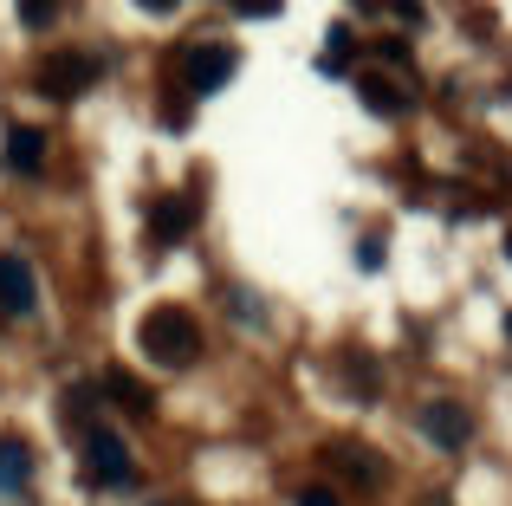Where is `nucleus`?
Returning <instances> with one entry per match:
<instances>
[{
	"label": "nucleus",
	"mask_w": 512,
	"mask_h": 506,
	"mask_svg": "<svg viewBox=\"0 0 512 506\" xmlns=\"http://www.w3.org/2000/svg\"><path fill=\"white\" fill-rule=\"evenodd\" d=\"M39 169H46V130L13 124L7 130V176H39Z\"/></svg>",
	"instance_id": "nucleus-10"
},
{
	"label": "nucleus",
	"mask_w": 512,
	"mask_h": 506,
	"mask_svg": "<svg viewBox=\"0 0 512 506\" xmlns=\"http://www.w3.org/2000/svg\"><path fill=\"white\" fill-rule=\"evenodd\" d=\"M195 195H156L150 202V228H143V241H150L156 253L163 247H182L188 241V228H195Z\"/></svg>",
	"instance_id": "nucleus-5"
},
{
	"label": "nucleus",
	"mask_w": 512,
	"mask_h": 506,
	"mask_svg": "<svg viewBox=\"0 0 512 506\" xmlns=\"http://www.w3.org/2000/svg\"><path fill=\"white\" fill-rule=\"evenodd\" d=\"M344 390H357L363 403L383 390V383H376V364H370V357H344Z\"/></svg>",
	"instance_id": "nucleus-13"
},
{
	"label": "nucleus",
	"mask_w": 512,
	"mask_h": 506,
	"mask_svg": "<svg viewBox=\"0 0 512 506\" xmlns=\"http://www.w3.org/2000/svg\"><path fill=\"white\" fill-rule=\"evenodd\" d=\"M104 78V65L91 59V52H52L46 65H39V78L33 85L46 91V98H59V104H72V98H85L91 85Z\"/></svg>",
	"instance_id": "nucleus-3"
},
{
	"label": "nucleus",
	"mask_w": 512,
	"mask_h": 506,
	"mask_svg": "<svg viewBox=\"0 0 512 506\" xmlns=\"http://www.w3.org/2000/svg\"><path fill=\"white\" fill-rule=\"evenodd\" d=\"M85 481L91 487H137V461H130V448H124V435L117 429H85Z\"/></svg>",
	"instance_id": "nucleus-2"
},
{
	"label": "nucleus",
	"mask_w": 512,
	"mask_h": 506,
	"mask_svg": "<svg viewBox=\"0 0 512 506\" xmlns=\"http://www.w3.org/2000/svg\"><path fill=\"white\" fill-rule=\"evenodd\" d=\"M39 305V286H33V266L20 253H0V312L7 318H26Z\"/></svg>",
	"instance_id": "nucleus-8"
},
{
	"label": "nucleus",
	"mask_w": 512,
	"mask_h": 506,
	"mask_svg": "<svg viewBox=\"0 0 512 506\" xmlns=\"http://www.w3.org/2000/svg\"><path fill=\"white\" fill-rule=\"evenodd\" d=\"M240 52L227 46V39H208V46H188L182 52V85L195 91V98H208V91H221L227 78H234Z\"/></svg>",
	"instance_id": "nucleus-4"
},
{
	"label": "nucleus",
	"mask_w": 512,
	"mask_h": 506,
	"mask_svg": "<svg viewBox=\"0 0 512 506\" xmlns=\"http://www.w3.org/2000/svg\"><path fill=\"white\" fill-rule=\"evenodd\" d=\"M26 487H33V448L20 435H0V494L20 500Z\"/></svg>",
	"instance_id": "nucleus-11"
},
{
	"label": "nucleus",
	"mask_w": 512,
	"mask_h": 506,
	"mask_svg": "<svg viewBox=\"0 0 512 506\" xmlns=\"http://www.w3.org/2000/svg\"><path fill=\"white\" fill-rule=\"evenodd\" d=\"M299 506H344L338 494H331L325 481H312V487H299Z\"/></svg>",
	"instance_id": "nucleus-17"
},
{
	"label": "nucleus",
	"mask_w": 512,
	"mask_h": 506,
	"mask_svg": "<svg viewBox=\"0 0 512 506\" xmlns=\"http://www.w3.org/2000/svg\"><path fill=\"white\" fill-rule=\"evenodd\" d=\"M227 7H234L240 20H273V13L286 7V0H227Z\"/></svg>",
	"instance_id": "nucleus-16"
},
{
	"label": "nucleus",
	"mask_w": 512,
	"mask_h": 506,
	"mask_svg": "<svg viewBox=\"0 0 512 506\" xmlns=\"http://www.w3.org/2000/svg\"><path fill=\"white\" fill-rule=\"evenodd\" d=\"M52 20H59V0H20V26L26 33H46Z\"/></svg>",
	"instance_id": "nucleus-14"
},
{
	"label": "nucleus",
	"mask_w": 512,
	"mask_h": 506,
	"mask_svg": "<svg viewBox=\"0 0 512 506\" xmlns=\"http://www.w3.org/2000/svg\"><path fill=\"white\" fill-rule=\"evenodd\" d=\"M137 344H143V357H150V364L188 370L201 357V325H195V312H188V305H156V312H143Z\"/></svg>",
	"instance_id": "nucleus-1"
},
{
	"label": "nucleus",
	"mask_w": 512,
	"mask_h": 506,
	"mask_svg": "<svg viewBox=\"0 0 512 506\" xmlns=\"http://www.w3.org/2000/svg\"><path fill=\"white\" fill-rule=\"evenodd\" d=\"M506 338H512V312H506Z\"/></svg>",
	"instance_id": "nucleus-20"
},
{
	"label": "nucleus",
	"mask_w": 512,
	"mask_h": 506,
	"mask_svg": "<svg viewBox=\"0 0 512 506\" xmlns=\"http://www.w3.org/2000/svg\"><path fill=\"white\" fill-rule=\"evenodd\" d=\"M357 98L370 104L376 117H402V111H409V78H389V72H357Z\"/></svg>",
	"instance_id": "nucleus-9"
},
{
	"label": "nucleus",
	"mask_w": 512,
	"mask_h": 506,
	"mask_svg": "<svg viewBox=\"0 0 512 506\" xmlns=\"http://www.w3.org/2000/svg\"><path fill=\"white\" fill-rule=\"evenodd\" d=\"M325 461L344 474V481H357V487H383L389 481V461L376 455V448H363V442H331Z\"/></svg>",
	"instance_id": "nucleus-7"
},
{
	"label": "nucleus",
	"mask_w": 512,
	"mask_h": 506,
	"mask_svg": "<svg viewBox=\"0 0 512 506\" xmlns=\"http://www.w3.org/2000/svg\"><path fill=\"white\" fill-rule=\"evenodd\" d=\"M389 20H396V26H409V33H415V26L428 20V7H422V0H389Z\"/></svg>",
	"instance_id": "nucleus-15"
},
{
	"label": "nucleus",
	"mask_w": 512,
	"mask_h": 506,
	"mask_svg": "<svg viewBox=\"0 0 512 506\" xmlns=\"http://www.w3.org/2000/svg\"><path fill=\"white\" fill-rule=\"evenodd\" d=\"M104 396H111V403H124L130 416H150V409H156V396L143 390L130 370H104Z\"/></svg>",
	"instance_id": "nucleus-12"
},
{
	"label": "nucleus",
	"mask_w": 512,
	"mask_h": 506,
	"mask_svg": "<svg viewBox=\"0 0 512 506\" xmlns=\"http://www.w3.org/2000/svg\"><path fill=\"white\" fill-rule=\"evenodd\" d=\"M415 422H422V435L441 448V455H461V448L474 442V416H467L461 403H448V396H441V403H428Z\"/></svg>",
	"instance_id": "nucleus-6"
},
{
	"label": "nucleus",
	"mask_w": 512,
	"mask_h": 506,
	"mask_svg": "<svg viewBox=\"0 0 512 506\" xmlns=\"http://www.w3.org/2000/svg\"><path fill=\"white\" fill-rule=\"evenodd\" d=\"M137 7H150V13H175L182 0H137Z\"/></svg>",
	"instance_id": "nucleus-18"
},
{
	"label": "nucleus",
	"mask_w": 512,
	"mask_h": 506,
	"mask_svg": "<svg viewBox=\"0 0 512 506\" xmlns=\"http://www.w3.org/2000/svg\"><path fill=\"white\" fill-rule=\"evenodd\" d=\"M506 260H512V234H506Z\"/></svg>",
	"instance_id": "nucleus-19"
}]
</instances>
